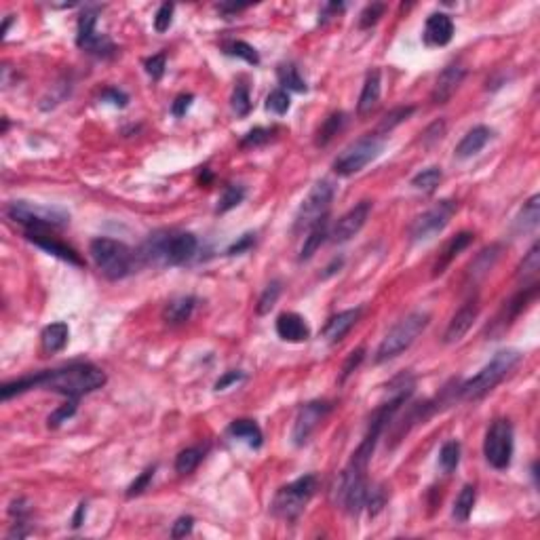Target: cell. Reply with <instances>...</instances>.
Listing matches in <instances>:
<instances>
[{"label": "cell", "instance_id": "cell-56", "mask_svg": "<svg viewBox=\"0 0 540 540\" xmlns=\"http://www.w3.org/2000/svg\"><path fill=\"white\" fill-rule=\"evenodd\" d=\"M245 378V374L243 371H228V374H224L218 382H216V391H224V388H228L231 384H235V382H239Z\"/></svg>", "mask_w": 540, "mask_h": 540}, {"label": "cell", "instance_id": "cell-8", "mask_svg": "<svg viewBox=\"0 0 540 540\" xmlns=\"http://www.w3.org/2000/svg\"><path fill=\"white\" fill-rule=\"evenodd\" d=\"M382 148H384L382 137L376 133L374 135L369 133V135L357 139L355 144H351L349 148H344V152L334 161V171L342 178L355 176L365 165H369L374 159H378Z\"/></svg>", "mask_w": 540, "mask_h": 540}, {"label": "cell", "instance_id": "cell-12", "mask_svg": "<svg viewBox=\"0 0 540 540\" xmlns=\"http://www.w3.org/2000/svg\"><path fill=\"white\" fill-rule=\"evenodd\" d=\"M95 23H97V11H85L78 17V34H76V45L80 49H85L87 53L100 55V58H108L115 53V45L108 36L97 34L95 32Z\"/></svg>", "mask_w": 540, "mask_h": 540}, {"label": "cell", "instance_id": "cell-14", "mask_svg": "<svg viewBox=\"0 0 540 540\" xmlns=\"http://www.w3.org/2000/svg\"><path fill=\"white\" fill-rule=\"evenodd\" d=\"M369 213H371V203H369V201H361V203H357L353 209H349V211L338 220V224H336L334 231H332V240H334V243H344V240L353 239L361 228L365 226Z\"/></svg>", "mask_w": 540, "mask_h": 540}, {"label": "cell", "instance_id": "cell-58", "mask_svg": "<svg viewBox=\"0 0 540 540\" xmlns=\"http://www.w3.org/2000/svg\"><path fill=\"white\" fill-rule=\"evenodd\" d=\"M433 129H439V131H445V122H443V120H439V122H435V125H433ZM441 137H443V133H437V135H430V129H426V131H424V137H422V139H424V144H428V142H430V139H441Z\"/></svg>", "mask_w": 540, "mask_h": 540}, {"label": "cell", "instance_id": "cell-41", "mask_svg": "<svg viewBox=\"0 0 540 540\" xmlns=\"http://www.w3.org/2000/svg\"><path fill=\"white\" fill-rule=\"evenodd\" d=\"M441 178H443V174L439 167H428V169H422L418 176H414L412 186L422 192H433L441 184Z\"/></svg>", "mask_w": 540, "mask_h": 540}, {"label": "cell", "instance_id": "cell-18", "mask_svg": "<svg viewBox=\"0 0 540 540\" xmlns=\"http://www.w3.org/2000/svg\"><path fill=\"white\" fill-rule=\"evenodd\" d=\"M465 74H467L465 68H460V65H448L439 74V78H437V83L433 87V93H430L433 104H448L452 100V95L456 93V89L460 87Z\"/></svg>", "mask_w": 540, "mask_h": 540}, {"label": "cell", "instance_id": "cell-33", "mask_svg": "<svg viewBox=\"0 0 540 540\" xmlns=\"http://www.w3.org/2000/svg\"><path fill=\"white\" fill-rule=\"evenodd\" d=\"M540 220V196L534 194L526 205L524 209L519 211L517 216V231H524V233H530L539 226Z\"/></svg>", "mask_w": 540, "mask_h": 540}, {"label": "cell", "instance_id": "cell-24", "mask_svg": "<svg viewBox=\"0 0 540 540\" xmlns=\"http://www.w3.org/2000/svg\"><path fill=\"white\" fill-rule=\"evenodd\" d=\"M536 294H539V285L536 283H532V285H528V287H524L517 296H513L511 300L507 302V306H504V312H502V329L504 327H509L511 323H513V319H517L532 302L536 298Z\"/></svg>", "mask_w": 540, "mask_h": 540}, {"label": "cell", "instance_id": "cell-4", "mask_svg": "<svg viewBox=\"0 0 540 540\" xmlns=\"http://www.w3.org/2000/svg\"><path fill=\"white\" fill-rule=\"evenodd\" d=\"M89 253H91L95 266L100 268V272L110 281L125 279L127 275H131L135 270L137 255L131 247H127L120 240L108 239V237L93 239L89 245Z\"/></svg>", "mask_w": 540, "mask_h": 540}, {"label": "cell", "instance_id": "cell-7", "mask_svg": "<svg viewBox=\"0 0 540 540\" xmlns=\"http://www.w3.org/2000/svg\"><path fill=\"white\" fill-rule=\"evenodd\" d=\"M314 489H317L314 475H304L300 480L283 485L272 500V513L287 522L296 519L308 504V500L314 496Z\"/></svg>", "mask_w": 540, "mask_h": 540}, {"label": "cell", "instance_id": "cell-19", "mask_svg": "<svg viewBox=\"0 0 540 540\" xmlns=\"http://www.w3.org/2000/svg\"><path fill=\"white\" fill-rule=\"evenodd\" d=\"M361 317V308H351V310H344V312H338L334 314L327 325L323 327V338L329 342V344H336L340 342L353 327L355 323L359 321Z\"/></svg>", "mask_w": 540, "mask_h": 540}, {"label": "cell", "instance_id": "cell-59", "mask_svg": "<svg viewBox=\"0 0 540 540\" xmlns=\"http://www.w3.org/2000/svg\"><path fill=\"white\" fill-rule=\"evenodd\" d=\"M85 513H87V504H85V502H80V504H78V509H76V513H74V517H72V528H80V526H83Z\"/></svg>", "mask_w": 540, "mask_h": 540}, {"label": "cell", "instance_id": "cell-49", "mask_svg": "<svg viewBox=\"0 0 540 540\" xmlns=\"http://www.w3.org/2000/svg\"><path fill=\"white\" fill-rule=\"evenodd\" d=\"M171 19H174V4H169V2L161 4L157 15H154V30L161 32V34L167 32L169 26H171Z\"/></svg>", "mask_w": 540, "mask_h": 540}, {"label": "cell", "instance_id": "cell-10", "mask_svg": "<svg viewBox=\"0 0 540 540\" xmlns=\"http://www.w3.org/2000/svg\"><path fill=\"white\" fill-rule=\"evenodd\" d=\"M483 456L494 469H498V471L509 469L511 458H513V426H511V422H492V426L485 433Z\"/></svg>", "mask_w": 540, "mask_h": 540}, {"label": "cell", "instance_id": "cell-54", "mask_svg": "<svg viewBox=\"0 0 540 540\" xmlns=\"http://www.w3.org/2000/svg\"><path fill=\"white\" fill-rule=\"evenodd\" d=\"M255 245V235H251V233H247V235H243L237 243H233L231 247H228V255H239V253H245V251H249L251 247Z\"/></svg>", "mask_w": 540, "mask_h": 540}, {"label": "cell", "instance_id": "cell-45", "mask_svg": "<svg viewBox=\"0 0 540 540\" xmlns=\"http://www.w3.org/2000/svg\"><path fill=\"white\" fill-rule=\"evenodd\" d=\"M290 106H292V102H290V95L285 89H275L266 100V108L275 115H285L290 110Z\"/></svg>", "mask_w": 540, "mask_h": 540}, {"label": "cell", "instance_id": "cell-47", "mask_svg": "<svg viewBox=\"0 0 540 540\" xmlns=\"http://www.w3.org/2000/svg\"><path fill=\"white\" fill-rule=\"evenodd\" d=\"M144 68H146V72H148V76H150L152 80H161L163 74H165V68H167V58H165V53H157V55L148 58V60L144 61Z\"/></svg>", "mask_w": 540, "mask_h": 540}, {"label": "cell", "instance_id": "cell-52", "mask_svg": "<svg viewBox=\"0 0 540 540\" xmlns=\"http://www.w3.org/2000/svg\"><path fill=\"white\" fill-rule=\"evenodd\" d=\"M192 528H194V519H192L190 515H184V517H180V519L174 524L171 536H174V539H184V536H188V534L192 532Z\"/></svg>", "mask_w": 540, "mask_h": 540}, {"label": "cell", "instance_id": "cell-31", "mask_svg": "<svg viewBox=\"0 0 540 540\" xmlns=\"http://www.w3.org/2000/svg\"><path fill=\"white\" fill-rule=\"evenodd\" d=\"M277 76H279V83L283 89L287 91H296V93H306L308 85L306 80L300 76L298 68L294 63H281L279 70H277Z\"/></svg>", "mask_w": 540, "mask_h": 540}, {"label": "cell", "instance_id": "cell-26", "mask_svg": "<svg viewBox=\"0 0 540 540\" xmlns=\"http://www.w3.org/2000/svg\"><path fill=\"white\" fill-rule=\"evenodd\" d=\"M68 338H70V329L65 323H51L43 329V336H41V342H43V351L47 355H53V353H60L65 349L68 344Z\"/></svg>", "mask_w": 540, "mask_h": 540}, {"label": "cell", "instance_id": "cell-42", "mask_svg": "<svg viewBox=\"0 0 540 540\" xmlns=\"http://www.w3.org/2000/svg\"><path fill=\"white\" fill-rule=\"evenodd\" d=\"M275 137V129H266V127H255L251 129L243 139H240V148H258L268 144Z\"/></svg>", "mask_w": 540, "mask_h": 540}, {"label": "cell", "instance_id": "cell-36", "mask_svg": "<svg viewBox=\"0 0 540 540\" xmlns=\"http://www.w3.org/2000/svg\"><path fill=\"white\" fill-rule=\"evenodd\" d=\"M222 49H224L226 55L240 58V60H245L247 63H251V65H258V63H260L258 51H255L251 45H247L245 41H226V43L222 45Z\"/></svg>", "mask_w": 540, "mask_h": 540}, {"label": "cell", "instance_id": "cell-17", "mask_svg": "<svg viewBox=\"0 0 540 540\" xmlns=\"http://www.w3.org/2000/svg\"><path fill=\"white\" fill-rule=\"evenodd\" d=\"M454 38V21L445 13H433L424 26V43L430 47H445Z\"/></svg>", "mask_w": 540, "mask_h": 540}, {"label": "cell", "instance_id": "cell-13", "mask_svg": "<svg viewBox=\"0 0 540 540\" xmlns=\"http://www.w3.org/2000/svg\"><path fill=\"white\" fill-rule=\"evenodd\" d=\"M332 410H334V406L329 401H310V403L302 406L296 420H294V428H292L294 443L304 445Z\"/></svg>", "mask_w": 540, "mask_h": 540}, {"label": "cell", "instance_id": "cell-55", "mask_svg": "<svg viewBox=\"0 0 540 540\" xmlns=\"http://www.w3.org/2000/svg\"><path fill=\"white\" fill-rule=\"evenodd\" d=\"M102 100L104 102H110L112 106H117V108H125L127 106V102H129V97L119 91V89H115V87H110V89H106L104 93H102Z\"/></svg>", "mask_w": 540, "mask_h": 540}, {"label": "cell", "instance_id": "cell-46", "mask_svg": "<svg viewBox=\"0 0 540 540\" xmlns=\"http://www.w3.org/2000/svg\"><path fill=\"white\" fill-rule=\"evenodd\" d=\"M386 500H388V496H386V489H384L382 485L369 489V492H367V500H365V507H367V511H369V517H376V515L384 509Z\"/></svg>", "mask_w": 540, "mask_h": 540}, {"label": "cell", "instance_id": "cell-48", "mask_svg": "<svg viewBox=\"0 0 540 540\" xmlns=\"http://www.w3.org/2000/svg\"><path fill=\"white\" fill-rule=\"evenodd\" d=\"M76 406H78V399H68L63 406H61L60 410H55L51 416H49V426L51 428H55V426H60L61 422H65L68 418H72L74 416V412H76Z\"/></svg>", "mask_w": 540, "mask_h": 540}, {"label": "cell", "instance_id": "cell-5", "mask_svg": "<svg viewBox=\"0 0 540 540\" xmlns=\"http://www.w3.org/2000/svg\"><path fill=\"white\" fill-rule=\"evenodd\" d=\"M428 321H430L428 312H422V310L410 312L408 317H403L380 342V346L376 351V363H386V361L399 357L403 351H408L416 342V338L426 329Z\"/></svg>", "mask_w": 540, "mask_h": 540}, {"label": "cell", "instance_id": "cell-11", "mask_svg": "<svg viewBox=\"0 0 540 540\" xmlns=\"http://www.w3.org/2000/svg\"><path fill=\"white\" fill-rule=\"evenodd\" d=\"M456 209H458L456 201H450V198L439 201L435 207L426 209L422 216H418L412 222V226H410V239L414 240V243L433 239L435 235H439L450 224V220L456 213Z\"/></svg>", "mask_w": 540, "mask_h": 540}, {"label": "cell", "instance_id": "cell-43", "mask_svg": "<svg viewBox=\"0 0 540 540\" xmlns=\"http://www.w3.org/2000/svg\"><path fill=\"white\" fill-rule=\"evenodd\" d=\"M384 11H386L384 2H371V4H367L359 15L361 30H369L371 26H376L380 21V17L384 15Z\"/></svg>", "mask_w": 540, "mask_h": 540}, {"label": "cell", "instance_id": "cell-39", "mask_svg": "<svg viewBox=\"0 0 540 540\" xmlns=\"http://www.w3.org/2000/svg\"><path fill=\"white\" fill-rule=\"evenodd\" d=\"M201 460H203V450L188 448V450H184V452L178 454V458H176V471L180 475H190L201 465Z\"/></svg>", "mask_w": 540, "mask_h": 540}, {"label": "cell", "instance_id": "cell-53", "mask_svg": "<svg viewBox=\"0 0 540 540\" xmlns=\"http://www.w3.org/2000/svg\"><path fill=\"white\" fill-rule=\"evenodd\" d=\"M192 100H194V95L192 93H181L176 97V102H174V106H171V112H174V117H186V112L190 110V106H192Z\"/></svg>", "mask_w": 540, "mask_h": 540}, {"label": "cell", "instance_id": "cell-1", "mask_svg": "<svg viewBox=\"0 0 540 540\" xmlns=\"http://www.w3.org/2000/svg\"><path fill=\"white\" fill-rule=\"evenodd\" d=\"M106 374L91 363H72L60 369H47L36 374V388L60 393L68 399H80L106 384Z\"/></svg>", "mask_w": 540, "mask_h": 540}, {"label": "cell", "instance_id": "cell-16", "mask_svg": "<svg viewBox=\"0 0 540 540\" xmlns=\"http://www.w3.org/2000/svg\"><path fill=\"white\" fill-rule=\"evenodd\" d=\"M477 314H480V304H477V300L467 302V304L452 317V321H450V325H448V329H445V334H443V342H445V344H456V342H460V340L467 336V332L473 327Z\"/></svg>", "mask_w": 540, "mask_h": 540}, {"label": "cell", "instance_id": "cell-37", "mask_svg": "<svg viewBox=\"0 0 540 540\" xmlns=\"http://www.w3.org/2000/svg\"><path fill=\"white\" fill-rule=\"evenodd\" d=\"M243 198H245V188L239 186V184H228V186L224 188L220 201H218L216 213H226V211L235 209Z\"/></svg>", "mask_w": 540, "mask_h": 540}, {"label": "cell", "instance_id": "cell-2", "mask_svg": "<svg viewBox=\"0 0 540 540\" xmlns=\"http://www.w3.org/2000/svg\"><path fill=\"white\" fill-rule=\"evenodd\" d=\"M198 240L192 233H157L146 240L142 258L150 264L178 266L196 253Z\"/></svg>", "mask_w": 540, "mask_h": 540}, {"label": "cell", "instance_id": "cell-6", "mask_svg": "<svg viewBox=\"0 0 540 540\" xmlns=\"http://www.w3.org/2000/svg\"><path fill=\"white\" fill-rule=\"evenodd\" d=\"M4 213L9 220L21 224L26 231H51L65 226L70 220V213H65L60 207H45L34 205L28 201H13L4 207Z\"/></svg>", "mask_w": 540, "mask_h": 540}, {"label": "cell", "instance_id": "cell-32", "mask_svg": "<svg viewBox=\"0 0 540 540\" xmlns=\"http://www.w3.org/2000/svg\"><path fill=\"white\" fill-rule=\"evenodd\" d=\"M539 270H540V245L539 243H534V245L530 247V251L524 255V260H522V264H519V268H517V279H519V281H524V283H528V281H532V283H534V279L539 277Z\"/></svg>", "mask_w": 540, "mask_h": 540}, {"label": "cell", "instance_id": "cell-21", "mask_svg": "<svg viewBox=\"0 0 540 540\" xmlns=\"http://www.w3.org/2000/svg\"><path fill=\"white\" fill-rule=\"evenodd\" d=\"M380 89H382V80H380V70H371L365 76L363 89H361L359 104H357V115L359 117H367L371 115V110L378 106L380 100Z\"/></svg>", "mask_w": 540, "mask_h": 540}, {"label": "cell", "instance_id": "cell-40", "mask_svg": "<svg viewBox=\"0 0 540 540\" xmlns=\"http://www.w3.org/2000/svg\"><path fill=\"white\" fill-rule=\"evenodd\" d=\"M281 292H283L281 281H270V283L264 287V292H262V296H260V300H258L255 312H258V314H266V312H270V310H272V306H275L277 300H279Z\"/></svg>", "mask_w": 540, "mask_h": 540}, {"label": "cell", "instance_id": "cell-27", "mask_svg": "<svg viewBox=\"0 0 540 540\" xmlns=\"http://www.w3.org/2000/svg\"><path fill=\"white\" fill-rule=\"evenodd\" d=\"M194 306H196V300H194L192 296H181V298H176V300H171L167 306H165V310H163V319H165L167 323H171V325L186 323V321L190 319V314H192Z\"/></svg>", "mask_w": 540, "mask_h": 540}, {"label": "cell", "instance_id": "cell-3", "mask_svg": "<svg viewBox=\"0 0 540 540\" xmlns=\"http://www.w3.org/2000/svg\"><path fill=\"white\" fill-rule=\"evenodd\" d=\"M522 361V355L517 351H498L494 359L489 361L477 376L469 378L465 384H460V397L467 401H477L492 393Z\"/></svg>", "mask_w": 540, "mask_h": 540}, {"label": "cell", "instance_id": "cell-30", "mask_svg": "<svg viewBox=\"0 0 540 540\" xmlns=\"http://www.w3.org/2000/svg\"><path fill=\"white\" fill-rule=\"evenodd\" d=\"M325 237H327V220L314 224V226L308 231V237L304 239V245H302L300 249V262L310 260V258L319 251V247L323 245Z\"/></svg>", "mask_w": 540, "mask_h": 540}, {"label": "cell", "instance_id": "cell-35", "mask_svg": "<svg viewBox=\"0 0 540 540\" xmlns=\"http://www.w3.org/2000/svg\"><path fill=\"white\" fill-rule=\"evenodd\" d=\"M414 106H401V108H395L393 112H388L382 122L378 125V131H376V135H380V137H384V135H388L397 125H401L403 120H408V117H412L414 115Z\"/></svg>", "mask_w": 540, "mask_h": 540}, {"label": "cell", "instance_id": "cell-38", "mask_svg": "<svg viewBox=\"0 0 540 540\" xmlns=\"http://www.w3.org/2000/svg\"><path fill=\"white\" fill-rule=\"evenodd\" d=\"M458 462H460V443L452 439V441L443 443V448L439 452V467L443 473H452V471H456Z\"/></svg>", "mask_w": 540, "mask_h": 540}, {"label": "cell", "instance_id": "cell-15", "mask_svg": "<svg viewBox=\"0 0 540 540\" xmlns=\"http://www.w3.org/2000/svg\"><path fill=\"white\" fill-rule=\"evenodd\" d=\"M26 239L34 243L36 247H41L43 251H47L49 255H55L63 262H70L74 266H83L80 255L65 243H61L58 237H53L49 231H26Z\"/></svg>", "mask_w": 540, "mask_h": 540}, {"label": "cell", "instance_id": "cell-60", "mask_svg": "<svg viewBox=\"0 0 540 540\" xmlns=\"http://www.w3.org/2000/svg\"><path fill=\"white\" fill-rule=\"evenodd\" d=\"M218 9H220L224 15H231V13H237L240 9H245V4H218Z\"/></svg>", "mask_w": 540, "mask_h": 540}, {"label": "cell", "instance_id": "cell-23", "mask_svg": "<svg viewBox=\"0 0 540 540\" xmlns=\"http://www.w3.org/2000/svg\"><path fill=\"white\" fill-rule=\"evenodd\" d=\"M471 243H473V233H458L456 237H452V239L445 243V247H443V251H441L439 260L435 262V266H433V275H435V277L443 275V272H445V268L452 264V260H454L460 251H465Z\"/></svg>", "mask_w": 540, "mask_h": 540}, {"label": "cell", "instance_id": "cell-57", "mask_svg": "<svg viewBox=\"0 0 540 540\" xmlns=\"http://www.w3.org/2000/svg\"><path fill=\"white\" fill-rule=\"evenodd\" d=\"M344 9V4L342 2H329V4H325L323 6V13H321V19L319 21H327L334 13H338V11H342Z\"/></svg>", "mask_w": 540, "mask_h": 540}, {"label": "cell", "instance_id": "cell-28", "mask_svg": "<svg viewBox=\"0 0 540 540\" xmlns=\"http://www.w3.org/2000/svg\"><path fill=\"white\" fill-rule=\"evenodd\" d=\"M228 433H231L235 439L245 441L249 448H255V450H258V448L262 445V441H264L262 428L253 420H235L228 426Z\"/></svg>", "mask_w": 540, "mask_h": 540}, {"label": "cell", "instance_id": "cell-61", "mask_svg": "<svg viewBox=\"0 0 540 540\" xmlns=\"http://www.w3.org/2000/svg\"><path fill=\"white\" fill-rule=\"evenodd\" d=\"M340 266H342V260H336L332 266H327V272H325L323 277H329V275H334V272H336V268H340Z\"/></svg>", "mask_w": 540, "mask_h": 540}, {"label": "cell", "instance_id": "cell-51", "mask_svg": "<svg viewBox=\"0 0 540 540\" xmlns=\"http://www.w3.org/2000/svg\"><path fill=\"white\" fill-rule=\"evenodd\" d=\"M365 357V349H357V351H353L351 355H349V359L346 363L342 365V376H340V382H344L357 367H359V363Z\"/></svg>", "mask_w": 540, "mask_h": 540}, {"label": "cell", "instance_id": "cell-29", "mask_svg": "<svg viewBox=\"0 0 540 540\" xmlns=\"http://www.w3.org/2000/svg\"><path fill=\"white\" fill-rule=\"evenodd\" d=\"M475 500H477V489H475V485H465V487L460 489L456 502H454V511H452L454 519L460 522V524L469 522V517H471V513H473V507H475Z\"/></svg>", "mask_w": 540, "mask_h": 540}, {"label": "cell", "instance_id": "cell-20", "mask_svg": "<svg viewBox=\"0 0 540 540\" xmlns=\"http://www.w3.org/2000/svg\"><path fill=\"white\" fill-rule=\"evenodd\" d=\"M277 334L287 342H304L310 338V329L298 312H283L277 319Z\"/></svg>", "mask_w": 540, "mask_h": 540}, {"label": "cell", "instance_id": "cell-50", "mask_svg": "<svg viewBox=\"0 0 540 540\" xmlns=\"http://www.w3.org/2000/svg\"><path fill=\"white\" fill-rule=\"evenodd\" d=\"M154 477V467H150V469H146L137 480L133 481L131 485H129V489H127V498H133V496H139L148 485H150V481Z\"/></svg>", "mask_w": 540, "mask_h": 540}, {"label": "cell", "instance_id": "cell-25", "mask_svg": "<svg viewBox=\"0 0 540 540\" xmlns=\"http://www.w3.org/2000/svg\"><path fill=\"white\" fill-rule=\"evenodd\" d=\"M500 251H502V245H489V247H485L480 255L471 262V266H469V270H467V277L473 279V283L481 281V279L494 268V264L498 262Z\"/></svg>", "mask_w": 540, "mask_h": 540}, {"label": "cell", "instance_id": "cell-34", "mask_svg": "<svg viewBox=\"0 0 540 540\" xmlns=\"http://www.w3.org/2000/svg\"><path fill=\"white\" fill-rule=\"evenodd\" d=\"M344 125V112H334L327 119L321 122L319 131H317V146H327L334 135H338V131Z\"/></svg>", "mask_w": 540, "mask_h": 540}, {"label": "cell", "instance_id": "cell-9", "mask_svg": "<svg viewBox=\"0 0 540 540\" xmlns=\"http://www.w3.org/2000/svg\"><path fill=\"white\" fill-rule=\"evenodd\" d=\"M334 186L332 181L321 180L312 186L308 196L302 201L300 209L296 213V231H310L314 224L327 220L332 201H334Z\"/></svg>", "mask_w": 540, "mask_h": 540}, {"label": "cell", "instance_id": "cell-22", "mask_svg": "<svg viewBox=\"0 0 540 540\" xmlns=\"http://www.w3.org/2000/svg\"><path fill=\"white\" fill-rule=\"evenodd\" d=\"M489 137H492V129L489 127H485V125H477V127H473L462 139H460V144L456 146V157L458 159H471V157H475L477 152L483 150V146L489 142Z\"/></svg>", "mask_w": 540, "mask_h": 540}, {"label": "cell", "instance_id": "cell-44", "mask_svg": "<svg viewBox=\"0 0 540 540\" xmlns=\"http://www.w3.org/2000/svg\"><path fill=\"white\" fill-rule=\"evenodd\" d=\"M231 104H233V110L237 112V117H247L249 115V110H251V97H249V89L245 85L239 83L235 87Z\"/></svg>", "mask_w": 540, "mask_h": 540}]
</instances>
